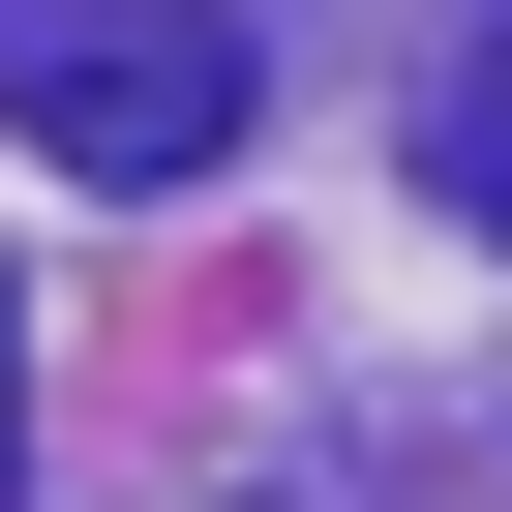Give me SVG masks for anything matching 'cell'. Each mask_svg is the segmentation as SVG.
Segmentation results:
<instances>
[{"label":"cell","instance_id":"6da1fadb","mask_svg":"<svg viewBox=\"0 0 512 512\" xmlns=\"http://www.w3.org/2000/svg\"><path fill=\"white\" fill-rule=\"evenodd\" d=\"M0 121H31L61 181H211L241 151V31H211V0H0Z\"/></svg>","mask_w":512,"mask_h":512},{"label":"cell","instance_id":"3957f363","mask_svg":"<svg viewBox=\"0 0 512 512\" xmlns=\"http://www.w3.org/2000/svg\"><path fill=\"white\" fill-rule=\"evenodd\" d=\"M0 482H31V332H0Z\"/></svg>","mask_w":512,"mask_h":512},{"label":"cell","instance_id":"7a4b0ae2","mask_svg":"<svg viewBox=\"0 0 512 512\" xmlns=\"http://www.w3.org/2000/svg\"><path fill=\"white\" fill-rule=\"evenodd\" d=\"M452 211L512 241V0H482V61H452Z\"/></svg>","mask_w":512,"mask_h":512}]
</instances>
